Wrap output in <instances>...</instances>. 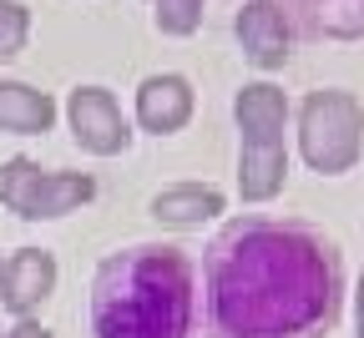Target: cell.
Masks as SVG:
<instances>
[{
  "label": "cell",
  "instance_id": "cell-1",
  "mask_svg": "<svg viewBox=\"0 0 364 338\" xmlns=\"http://www.w3.org/2000/svg\"><path fill=\"white\" fill-rule=\"evenodd\" d=\"M339 313V253L324 232L233 217L208 248V318L223 338H318Z\"/></svg>",
  "mask_w": 364,
  "mask_h": 338
},
{
  "label": "cell",
  "instance_id": "cell-2",
  "mask_svg": "<svg viewBox=\"0 0 364 338\" xmlns=\"http://www.w3.org/2000/svg\"><path fill=\"white\" fill-rule=\"evenodd\" d=\"M198 268L182 248H117L91 273V338H188Z\"/></svg>",
  "mask_w": 364,
  "mask_h": 338
},
{
  "label": "cell",
  "instance_id": "cell-3",
  "mask_svg": "<svg viewBox=\"0 0 364 338\" xmlns=\"http://www.w3.org/2000/svg\"><path fill=\"white\" fill-rule=\"evenodd\" d=\"M233 116H238V197L243 202H268L284 192L289 177V96L273 81H253L233 96Z\"/></svg>",
  "mask_w": 364,
  "mask_h": 338
},
{
  "label": "cell",
  "instance_id": "cell-4",
  "mask_svg": "<svg viewBox=\"0 0 364 338\" xmlns=\"http://www.w3.org/2000/svg\"><path fill=\"white\" fill-rule=\"evenodd\" d=\"M299 152L314 172L339 177L364 152V107L339 86H318L299 107Z\"/></svg>",
  "mask_w": 364,
  "mask_h": 338
},
{
  "label": "cell",
  "instance_id": "cell-5",
  "mask_svg": "<svg viewBox=\"0 0 364 338\" xmlns=\"http://www.w3.org/2000/svg\"><path fill=\"white\" fill-rule=\"evenodd\" d=\"M97 197V177L91 172H51L31 157L0 162V207H11L26 222H51Z\"/></svg>",
  "mask_w": 364,
  "mask_h": 338
},
{
  "label": "cell",
  "instance_id": "cell-6",
  "mask_svg": "<svg viewBox=\"0 0 364 338\" xmlns=\"http://www.w3.org/2000/svg\"><path fill=\"white\" fill-rule=\"evenodd\" d=\"M66 121H71V136L81 141V152L91 157H117L132 147V126L107 86H76L66 96Z\"/></svg>",
  "mask_w": 364,
  "mask_h": 338
},
{
  "label": "cell",
  "instance_id": "cell-7",
  "mask_svg": "<svg viewBox=\"0 0 364 338\" xmlns=\"http://www.w3.org/2000/svg\"><path fill=\"white\" fill-rule=\"evenodd\" d=\"M56 293V258L46 248H21L0 263V308L31 318L46 298Z\"/></svg>",
  "mask_w": 364,
  "mask_h": 338
},
{
  "label": "cell",
  "instance_id": "cell-8",
  "mask_svg": "<svg viewBox=\"0 0 364 338\" xmlns=\"http://www.w3.org/2000/svg\"><path fill=\"white\" fill-rule=\"evenodd\" d=\"M238 31V45L243 56L258 66V71H279L289 61V45H294V31H289V16L279 0H248L233 21Z\"/></svg>",
  "mask_w": 364,
  "mask_h": 338
},
{
  "label": "cell",
  "instance_id": "cell-9",
  "mask_svg": "<svg viewBox=\"0 0 364 338\" xmlns=\"http://www.w3.org/2000/svg\"><path fill=\"white\" fill-rule=\"evenodd\" d=\"M193 116V81L177 76V71H162V76H147L136 86V126L152 131V136H172L182 131Z\"/></svg>",
  "mask_w": 364,
  "mask_h": 338
},
{
  "label": "cell",
  "instance_id": "cell-10",
  "mask_svg": "<svg viewBox=\"0 0 364 338\" xmlns=\"http://www.w3.org/2000/svg\"><path fill=\"white\" fill-rule=\"evenodd\" d=\"M223 207H228V197H223L218 187H208V182H177V187H162V192H157L147 212H152L162 227H203V222H213Z\"/></svg>",
  "mask_w": 364,
  "mask_h": 338
},
{
  "label": "cell",
  "instance_id": "cell-11",
  "mask_svg": "<svg viewBox=\"0 0 364 338\" xmlns=\"http://www.w3.org/2000/svg\"><path fill=\"white\" fill-rule=\"evenodd\" d=\"M56 121V102L46 91L26 86V81H0V131L16 136H41Z\"/></svg>",
  "mask_w": 364,
  "mask_h": 338
},
{
  "label": "cell",
  "instance_id": "cell-12",
  "mask_svg": "<svg viewBox=\"0 0 364 338\" xmlns=\"http://www.w3.org/2000/svg\"><path fill=\"white\" fill-rule=\"evenodd\" d=\"M147 6L162 36H193L203 26V0H147Z\"/></svg>",
  "mask_w": 364,
  "mask_h": 338
},
{
  "label": "cell",
  "instance_id": "cell-13",
  "mask_svg": "<svg viewBox=\"0 0 364 338\" xmlns=\"http://www.w3.org/2000/svg\"><path fill=\"white\" fill-rule=\"evenodd\" d=\"M314 21L334 36H359L364 31V0H314Z\"/></svg>",
  "mask_w": 364,
  "mask_h": 338
},
{
  "label": "cell",
  "instance_id": "cell-14",
  "mask_svg": "<svg viewBox=\"0 0 364 338\" xmlns=\"http://www.w3.org/2000/svg\"><path fill=\"white\" fill-rule=\"evenodd\" d=\"M26 36H31V11L16 6V0H0V61H6V56H21Z\"/></svg>",
  "mask_w": 364,
  "mask_h": 338
},
{
  "label": "cell",
  "instance_id": "cell-15",
  "mask_svg": "<svg viewBox=\"0 0 364 338\" xmlns=\"http://www.w3.org/2000/svg\"><path fill=\"white\" fill-rule=\"evenodd\" d=\"M11 338H51V328H41L36 318H21V323L11 328Z\"/></svg>",
  "mask_w": 364,
  "mask_h": 338
},
{
  "label": "cell",
  "instance_id": "cell-16",
  "mask_svg": "<svg viewBox=\"0 0 364 338\" xmlns=\"http://www.w3.org/2000/svg\"><path fill=\"white\" fill-rule=\"evenodd\" d=\"M354 338H364V273L354 283Z\"/></svg>",
  "mask_w": 364,
  "mask_h": 338
}]
</instances>
